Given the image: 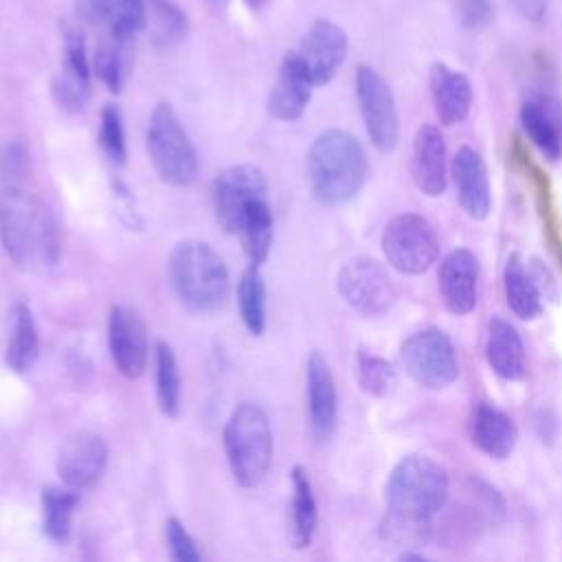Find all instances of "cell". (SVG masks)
Wrapping results in <instances>:
<instances>
[{"label": "cell", "mask_w": 562, "mask_h": 562, "mask_svg": "<svg viewBox=\"0 0 562 562\" xmlns=\"http://www.w3.org/2000/svg\"><path fill=\"white\" fill-rule=\"evenodd\" d=\"M446 140L437 125H422L415 132L413 149H411V176L415 187L437 198L446 191L448 184V165H446Z\"/></svg>", "instance_id": "cell-17"}, {"label": "cell", "mask_w": 562, "mask_h": 562, "mask_svg": "<svg viewBox=\"0 0 562 562\" xmlns=\"http://www.w3.org/2000/svg\"><path fill=\"white\" fill-rule=\"evenodd\" d=\"M246 4H248L250 9H259V7L266 4V0H246Z\"/></svg>", "instance_id": "cell-41"}, {"label": "cell", "mask_w": 562, "mask_h": 562, "mask_svg": "<svg viewBox=\"0 0 562 562\" xmlns=\"http://www.w3.org/2000/svg\"><path fill=\"white\" fill-rule=\"evenodd\" d=\"M404 371L426 389H443L459 375V360L452 340L437 327L411 334L400 349Z\"/></svg>", "instance_id": "cell-8"}, {"label": "cell", "mask_w": 562, "mask_h": 562, "mask_svg": "<svg viewBox=\"0 0 562 562\" xmlns=\"http://www.w3.org/2000/svg\"><path fill=\"white\" fill-rule=\"evenodd\" d=\"M382 252L402 274H422L439 259V237L435 226L417 213L391 217L382 231Z\"/></svg>", "instance_id": "cell-7"}, {"label": "cell", "mask_w": 562, "mask_h": 562, "mask_svg": "<svg viewBox=\"0 0 562 562\" xmlns=\"http://www.w3.org/2000/svg\"><path fill=\"white\" fill-rule=\"evenodd\" d=\"M520 125L544 158L558 160L562 156V136L558 130V121L547 103L536 99L525 101L520 108Z\"/></svg>", "instance_id": "cell-28"}, {"label": "cell", "mask_w": 562, "mask_h": 562, "mask_svg": "<svg viewBox=\"0 0 562 562\" xmlns=\"http://www.w3.org/2000/svg\"><path fill=\"white\" fill-rule=\"evenodd\" d=\"M79 490L46 485L42 487V531L55 540L66 542L72 527V514L79 505Z\"/></svg>", "instance_id": "cell-29"}, {"label": "cell", "mask_w": 562, "mask_h": 562, "mask_svg": "<svg viewBox=\"0 0 562 562\" xmlns=\"http://www.w3.org/2000/svg\"><path fill=\"white\" fill-rule=\"evenodd\" d=\"M40 356V334L33 312L26 303H15L9 314V336L4 349V362L15 373H26L33 369Z\"/></svg>", "instance_id": "cell-25"}, {"label": "cell", "mask_w": 562, "mask_h": 562, "mask_svg": "<svg viewBox=\"0 0 562 562\" xmlns=\"http://www.w3.org/2000/svg\"><path fill=\"white\" fill-rule=\"evenodd\" d=\"M77 15L92 26H101L110 37L130 42L147 26L145 0H75Z\"/></svg>", "instance_id": "cell-19"}, {"label": "cell", "mask_w": 562, "mask_h": 562, "mask_svg": "<svg viewBox=\"0 0 562 562\" xmlns=\"http://www.w3.org/2000/svg\"><path fill=\"white\" fill-rule=\"evenodd\" d=\"M108 463V443L97 432L79 430L64 439L57 450V474L72 490L94 485Z\"/></svg>", "instance_id": "cell-14"}, {"label": "cell", "mask_w": 562, "mask_h": 562, "mask_svg": "<svg viewBox=\"0 0 562 562\" xmlns=\"http://www.w3.org/2000/svg\"><path fill=\"white\" fill-rule=\"evenodd\" d=\"M514 7L529 20H540L544 15V7H547V0H512Z\"/></svg>", "instance_id": "cell-40"}, {"label": "cell", "mask_w": 562, "mask_h": 562, "mask_svg": "<svg viewBox=\"0 0 562 562\" xmlns=\"http://www.w3.org/2000/svg\"><path fill=\"white\" fill-rule=\"evenodd\" d=\"M428 86L432 94V105L441 125H459L465 121L472 108V83L468 75L461 70L448 68L443 61H435L430 66Z\"/></svg>", "instance_id": "cell-22"}, {"label": "cell", "mask_w": 562, "mask_h": 562, "mask_svg": "<svg viewBox=\"0 0 562 562\" xmlns=\"http://www.w3.org/2000/svg\"><path fill=\"white\" fill-rule=\"evenodd\" d=\"M99 145L112 165H125L127 160V145H125V130L121 110L114 103L103 105L101 121H99Z\"/></svg>", "instance_id": "cell-36"}, {"label": "cell", "mask_w": 562, "mask_h": 562, "mask_svg": "<svg viewBox=\"0 0 562 562\" xmlns=\"http://www.w3.org/2000/svg\"><path fill=\"white\" fill-rule=\"evenodd\" d=\"M305 384H307V415L310 426L316 439L325 441L334 432L338 400L331 369L321 351H312L305 364Z\"/></svg>", "instance_id": "cell-20"}, {"label": "cell", "mask_w": 562, "mask_h": 562, "mask_svg": "<svg viewBox=\"0 0 562 562\" xmlns=\"http://www.w3.org/2000/svg\"><path fill=\"white\" fill-rule=\"evenodd\" d=\"M147 26L156 46H171L187 35L189 20L176 4L167 0H154L151 9L147 11Z\"/></svg>", "instance_id": "cell-34"}, {"label": "cell", "mask_w": 562, "mask_h": 562, "mask_svg": "<svg viewBox=\"0 0 562 562\" xmlns=\"http://www.w3.org/2000/svg\"><path fill=\"white\" fill-rule=\"evenodd\" d=\"M290 481H292V501H290L288 538L294 549H305L310 547L316 531V522H318L316 498L312 492L307 470L303 465L292 468Z\"/></svg>", "instance_id": "cell-26"}, {"label": "cell", "mask_w": 562, "mask_h": 562, "mask_svg": "<svg viewBox=\"0 0 562 562\" xmlns=\"http://www.w3.org/2000/svg\"><path fill=\"white\" fill-rule=\"evenodd\" d=\"M452 180L461 209L472 220H485L492 211V184L483 156L463 145L452 160Z\"/></svg>", "instance_id": "cell-18"}, {"label": "cell", "mask_w": 562, "mask_h": 562, "mask_svg": "<svg viewBox=\"0 0 562 562\" xmlns=\"http://www.w3.org/2000/svg\"><path fill=\"white\" fill-rule=\"evenodd\" d=\"M369 173L360 140L345 130L321 132L307 156V178L314 198L323 204H345L364 187Z\"/></svg>", "instance_id": "cell-2"}, {"label": "cell", "mask_w": 562, "mask_h": 562, "mask_svg": "<svg viewBox=\"0 0 562 562\" xmlns=\"http://www.w3.org/2000/svg\"><path fill=\"white\" fill-rule=\"evenodd\" d=\"M235 237H239L241 248L250 263L261 266L272 248V209L268 198L259 200L241 220Z\"/></svg>", "instance_id": "cell-30"}, {"label": "cell", "mask_w": 562, "mask_h": 562, "mask_svg": "<svg viewBox=\"0 0 562 562\" xmlns=\"http://www.w3.org/2000/svg\"><path fill=\"white\" fill-rule=\"evenodd\" d=\"M503 290L507 307L522 321H533L542 314V292L525 268L518 252H512L503 268Z\"/></svg>", "instance_id": "cell-27"}, {"label": "cell", "mask_w": 562, "mask_h": 562, "mask_svg": "<svg viewBox=\"0 0 562 562\" xmlns=\"http://www.w3.org/2000/svg\"><path fill=\"white\" fill-rule=\"evenodd\" d=\"M457 22L465 31H481L494 18V7L490 0H450Z\"/></svg>", "instance_id": "cell-38"}, {"label": "cell", "mask_w": 562, "mask_h": 562, "mask_svg": "<svg viewBox=\"0 0 562 562\" xmlns=\"http://www.w3.org/2000/svg\"><path fill=\"white\" fill-rule=\"evenodd\" d=\"M165 540L169 547V555L173 560H178V562H198L200 560V551H198L193 538L189 536V531L176 516L165 520Z\"/></svg>", "instance_id": "cell-37"}, {"label": "cell", "mask_w": 562, "mask_h": 562, "mask_svg": "<svg viewBox=\"0 0 562 562\" xmlns=\"http://www.w3.org/2000/svg\"><path fill=\"white\" fill-rule=\"evenodd\" d=\"M336 288L342 301L362 316H382L397 299V290L386 268L371 257L345 261L336 274Z\"/></svg>", "instance_id": "cell-10"}, {"label": "cell", "mask_w": 562, "mask_h": 562, "mask_svg": "<svg viewBox=\"0 0 562 562\" xmlns=\"http://www.w3.org/2000/svg\"><path fill=\"white\" fill-rule=\"evenodd\" d=\"M288 55L299 64V68L316 88L329 83L340 70L347 57V35L336 22L316 20L299 40L296 48L288 50Z\"/></svg>", "instance_id": "cell-12"}, {"label": "cell", "mask_w": 562, "mask_h": 562, "mask_svg": "<svg viewBox=\"0 0 562 562\" xmlns=\"http://www.w3.org/2000/svg\"><path fill=\"white\" fill-rule=\"evenodd\" d=\"M439 294L446 310L465 316L479 301V261L472 250L454 248L439 266Z\"/></svg>", "instance_id": "cell-16"}, {"label": "cell", "mask_w": 562, "mask_h": 562, "mask_svg": "<svg viewBox=\"0 0 562 562\" xmlns=\"http://www.w3.org/2000/svg\"><path fill=\"white\" fill-rule=\"evenodd\" d=\"M268 198V180L257 165L241 162L220 171L211 184V204L217 224L235 235L244 215Z\"/></svg>", "instance_id": "cell-9"}, {"label": "cell", "mask_w": 562, "mask_h": 562, "mask_svg": "<svg viewBox=\"0 0 562 562\" xmlns=\"http://www.w3.org/2000/svg\"><path fill=\"white\" fill-rule=\"evenodd\" d=\"M237 305L244 327L252 336H261L266 329V283L257 263H250L237 283Z\"/></svg>", "instance_id": "cell-32"}, {"label": "cell", "mask_w": 562, "mask_h": 562, "mask_svg": "<svg viewBox=\"0 0 562 562\" xmlns=\"http://www.w3.org/2000/svg\"><path fill=\"white\" fill-rule=\"evenodd\" d=\"M312 81L299 64L285 53L277 81L268 94V114L277 121H299L312 97Z\"/></svg>", "instance_id": "cell-23"}, {"label": "cell", "mask_w": 562, "mask_h": 562, "mask_svg": "<svg viewBox=\"0 0 562 562\" xmlns=\"http://www.w3.org/2000/svg\"><path fill=\"white\" fill-rule=\"evenodd\" d=\"M130 42H121L110 37V42L101 44L92 59V70L99 81L114 94H119L132 70V55L127 48Z\"/></svg>", "instance_id": "cell-33"}, {"label": "cell", "mask_w": 562, "mask_h": 562, "mask_svg": "<svg viewBox=\"0 0 562 562\" xmlns=\"http://www.w3.org/2000/svg\"><path fill=\"white\" fill-rule=\"evenodd\" d=\"M450 492L448 472L430 457L408 454L386 481V507L402 522H426L443 509Z\"/></svg>", "instance_id": "cell-4"}, {"label": "cell", "mask_w": 562, "mask_h": 562, "mask_svg": "<svg viewBox=\"0 0 562 562\" xmlns=\"http://www.w3.org/2000/svg\"><path fill=\"white\" fill-rule=\"evenodd\" d=\"M468 430L472 443L492 459H507L518 441V428L514 419L490 402H476L470 411Z\"/></svg>", "instance_id": "cell-21"}, {"label": "cell", "mask_w": 562, "mask_h": 562, "mask_svg": "<svg viewBox=\"0 0 562 562\" xmlns=\"http://www.w3.org/2000/svg\"><path fill=\"white\" fill-rule=\"evenodd\" d=\"M224 452L241 487H257L266 479L272 461V430L261 406L241 402L233 408L224 426Z\"/></svg>", "instance_id": "cell-5"}, {"label": "cell", "mask_w": 562, "mask_h": 562, "mask_svg": "<svg viewBox=\"0 0 562 562\" xmlns=\"http://www.w3.org/2000/svg\"><path fill=\"white\" fill-rule=\"evenodd\" d=\"M26 167V149L20 140H11L0 149V176L9 180L20 178Z\"/></svg>", "instance_id": "cell-39"}, {"label": "cell", "mask_w": 562, "mask_h": 562, "mask_svg": "<svg viewBox=\"0 0 562 562\" xmlns=\"http://www.w3.org/2000/svg\"><path fill=\"white\" fill-rule=\"evenodd\" d=\"M485 360L501 380L514 382L525 375V345L509 321L492 318L487 323Z\"/></svg>", "instance_id": "cell-24"}, {"label": "cell", "mask_w": 562, "mask_h": 562, "mask_svg": "<svg viewBox=\"0 0 562 562\" xmlns=\"http://www.w3.org/2000/svg\"><path fill=\"white\" fill-rule=\"evenodd\" d=\"M167 277L178 301L193 314H213L224 307L231 279L224 259L204 241H180L167 261Z\"/></svg>", "instance_id": "cell-3"}, {"label": "cell", "mask_w": 562, "mask_h": 562, "mask_svg": "<svg viewBox=\"0 0 562 562\" xmlns=\"http://www.w3.org/2000/svg\"><path fill=\"white\" fill-rule=\"evenodd\" d=\"M108 347L121 375L136 380L147 369V327L140 314L127 305H114L108 318Z\"/></svg>", "instance_id": "cell-13"}, {"label": "cell", "mask_w": 562, "mask_h": 562, "mask_svg": "<svg viewBox=\"0 0 562 562\" xmlns=\"http://www.w3.org/2000/svg\"><path fill=\"white\" fill-rule=\"evenodd\" d=\"M156 402L162 415L178 417L182 402V380L178 358L169 342H156Z\"/></svg>", "instance_id": "cell-31"}, {"label": "cell", "mask_w": 562, "mask_h": 562, "mask_svg": "<svg viewBox=\"0 0 562 562\" xmlns=\"http://www.w3.org/2000/svg\"><path fill=\"white\" fill-rule=\"evenodd\" d=\"M149 160L158 178L173 187H189L198 178V154L169 103H158L145 130Z\"/></svg>", "instance_id": "cell-6"}, {"label": "cell", "mask_w": 562, "mask_h": 562, "mask_svg": "<svg viewBox=\"0 0 562 562\" xmlns=\"http://www.w3.org/2000/svg\"><path fill=\"white\" fill-rule=\"evenodd\" d=\"M215 7H224L226 4V0H211Z\"/></svg>", "instance_id": "cell-42"}, {"label": "cell", "mask_w": 562, "mask_h": 562, "mask_svg": "<svg viewBox=\"0 0 562 562\" xmlns=\"http://www.w3.org/2000/svg\"><path fill=\"white\" fill-rule=\"evenodd\" d=\"M356 378L360 389L373 397H386L397 382L395 367L382 356H375L369 351H358Z\"/></svg>", "instance_id": "cell-35"}, {"label": "cell", "mask_w": 562, "mask_h": 562, "mask_svg": "<svg viewBox=\"0 0 562 562\" xmlns=\"http://www.w3.org/2000/svg\"><path fill=\"white\" fill-rule=\"evenodd\" d=\"M356 99L371 145L389 154L400 140V119L393 92L378 70L367 64L356 68Z\"/></svg>", "instance_id": "cell-11"}, {"label": "cell", "mask_w": 562, "mask_h": 562, "mask_svg": "<svg viewBox=\"0 0 562 562\" xmlns=\"http://www.w3.org/2000/svg\"><path fill=\"white\" fill-rule=\"evenodd\" d=\"M90 72L92 64L88 61L86 40L81 31L66 29L64 61L59 75L53 81V97L64 110L79 112L86 108L90 99Z\"/></svg>", "instance_id": "cell-15"}, {"label": "cell", "mask_w": 562, "mask_h": 562, "mask_svg": "<svg viewBox=\"0 0 562 562\" xmlns=\"http://www.w3.org/2000/svg\"><path fill=\"white\" fill-rule=\"evenodd\" d=\"M0 244L24 272H44L59 259V226L50 206L35 193L7 184L0 189Z\"/></svg>", "instance_id": "cell-1"}]
</instances>
